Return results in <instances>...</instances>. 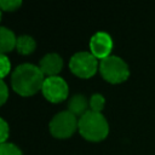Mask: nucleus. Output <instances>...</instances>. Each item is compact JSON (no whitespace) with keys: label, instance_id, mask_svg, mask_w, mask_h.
<instances>
[{"label":"nucleus","instance_id":"nucleus-1","mask_svg":"<svg viewBox=\"0 0 155 155\" xmlns=\"http://www.w3.org/2000/svg\"><path fill=\"white\" fill-rule=\"evenodd\" d=\"M45 79V75L39 67L30 63H24L13 70L11 85L15 92L23 97H29L42 88Z\"/></svg>","mask_w":155,"mask_h":155},{"label":"nucleus","instance_id":"nucleus-2","mask_svg":"<svg viewBox=\"0 0 155 155\" xmlns=\"http://www.w3.org/2000/svg\"><path fill=\"white\" fill-rule=\"evenodd\" d=\"M78 130L85 139L91 142H99L108 136L109 125L102 113L88 110L79 117Z\"/></svg>","mask_w":155,"mask_h":155},{"label":"nucleus","instance_id":"nucleus-3","mask_svg":"<svg viewBox=\"0 0 155 155\" xmlns=\"http://www.w3.org/2000/svg\"><path fill=\"white\" fill-rule=\"evenodd\" d=\"M99 71L104 80L110 84H120L128 79L130 69L126 62L119 56H109L101 61Z\"/></svg>","mask_w":155,"mask_h":155},{"label":"nucleus","instance_id":"nucleus-4","mask_svg":"<svg viewBox=\"0 0 155 155\" xmlns=\"http://www.w3.org/2000/svg\"><path fill=\"white\" fill-rule=\"evenodd\" d=\"M50 132L56 138H69L79 127L78 117L69 110L56 114L50 121Z\"/></svg>","mask_w":155,"mask_h":155},{"label":"nucleus","instance_id":"nucleus-5","mask_svg":"<svg viewBox=\"0 0 155 155\" xmlns=\"http://www.w3.org/2000/svg\"><path fill=\"white\" fill-rule=\"evenodd\" d=\"M69 68L76 76L81 79H88L96 74L97 69H99V64L97 58L91 52L81 51L71 56L69 61Z\"/></svg>","mask_w":155,"mask_h":155},{"label":"nucleus","instance_id":"nucleus-6","mask_svg":"<svg viewBox=\"0 0 155 155\" xmlns=\"http://www.w3.org/2000/svg\"><path fill=\"white\" fill-rule=\"evenodd\" d=\"M41 91H42L44 97L47 101L52 103H59L68 97L69 87H68L67 81L63 78H59L57 75V76L46 78Z\"/></svg>","mask_w":155,"mask_h":155},{"label":"nucleus","instance_id":"nucleus-7","mask_svg":"<svg viewBox=\"0 0 155 155\" xmlns=\"http://www.w3.org/2000/svg\"><path fill=\"white\" fill-rule=\"evenodd\" d=\"M113 48V40L110 35L105 31H97L90 39V50L91 53L97 59H104L110 56Z\"/></svg>","mask_w":155,"mask_h":155},{"label":"nucleus","instance_id":"nucleus-8","mask_svg":"<svg viewBox=\"0 0 155 155\" xmlns=\"http://www.w3.org/2000/svg\"><path fill=\"white\" fill-rule=\"evenodd\" d=\"M39 68L42 71V74L47 78L57 76V74L63 68V59L57 53H47L41 58Z\"/></svg>","mask_w":155,"mask_h":155},{"label":"nucleus","instance_id":"nucleus-9","mask_svg":"<svg viewBox=\"0 0 155 155\" xmlns=\"http://www.w3.org/2000/svg\"><path fill=\"white\" fill-rule=\"evenodd\" d=\"M87 107H90V101L84 94H74L68 102V110L75 116H82L87 113Z\"/></svg>","mask_w":155,"mask_h":155},{"label":"nucleus","instance_id":"nucleus-10","mask_svg":"<svg viewBox=\"0 0 155 155\" xmlns=\"http://www.w3.org/2000/svg\"><path fill=\"white\" fill-rule=\"evenodd\" d=\"M17 45V38L15 36L13 31L1 27L0 28V50H1V54H5L10 51H12L13 48H16Z\"/></svg>","mask_w":155,"mask_h":155},{"label":"nucleus","instance_id":"nucleus-11","mask_svg":"<svg viewBox=\"0 0 155 155\" xmlns=\"http://www.w3.org/2000/svg\"><path fill=\"white\" fill-rule=\"evenodd\" d=\"M35 40L29 35H21L17 38L16 48L21 54H29L35 50Z\"/></svg>","mask_w":155,"mask_h":155},{"label":"nucleus","instance_id":"nucleus-12","mask_svg":"<svg viewBox=\"0 0 155 155\" xmlns=\"http://www.w3.org/2000/svg\"><path fill=\"white\" fill-rule=\"evenodd\" d=\"M104 104H105V99L101 93H94V94L91 96V98H90V110L101 113L104 108Z\"/></svg>","mask_w":155,"mask_h":155},{"label":"nucleus","instance_id":"nucleus-13","mask_svg":"<svg viewBox=\"0 0 155 155\" xmlns=\"http://www.w3.org/2000/svg\"><path fill=\"white\" fill-rule=\"evenodd\" d=\"M0 155H22V151L12 143H1Z\"/></svg>","mask_w":155,"mask_h":155},{"label":"nucleus","instance_id":"nucleus-14","mask_svg":"<svg viewBox=\"0 0 155 155\" xmlns=\"http://www.w3.org/2000/svg\"><path fill=\"white\" fill-rule=\"evenodd\" d=\"M21 5H22V1H18V0H1L0 1V6L2 11H15Z\"/></svg>","mask_w":155,"mask_h":155},{"label":"nucleus","instance_id":"nucleus-15","mask_svg":"<svg viewBox=\"0 0 155 155\" xmlns=\"http://www.w3.org/2000/svg\"><path fill=\"white\" fill-rule=\"evenodd\" d=\"M0 63H1V68H0V70H1V78L4 79V78L10 73L11 62H10V59H8L5 54H1V56H0Z\"/></svg>","mask_w":155,"mask_h":155},{"label":"nucleus","instance_id":"nucleus-16","mask_svg":"<svg viewBox=\"0 0 155 155\" xmlns=\"http://www.w3.org/2000/svg\"><path fill=\"white\" fill-rule=\"evenodd\" d=\"M0 127H1V136H0V140H1V143H6V139H7V137H8V125H7V122L4 120V119H1L0 120Z\"/></svg>","mask_w":155,"mask_h":155},{"label":"nucleus","instance_id":"nucleus-17","mask_svg":"<svg viewBox=\"0 0 155 155\" xmlns=\"http://www.w3.org/2000/svg\"><path fill=\"white\" fill-rule=\"evenodd\" d=\"M0 90H1L0 103H1V104H4V103L6 102V99H7V97H8V93H7V86H6L5 81H4V79H1V87H0Z\"/></svg>","mask_w":155,"mask_h":155}]
</instances>
